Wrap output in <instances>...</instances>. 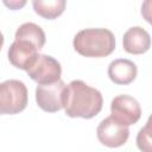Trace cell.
Listing matches in <instances>:
<instances>
[{"label": "cell", "mask_w": 152, "mask_h": 152, "mask_svg": "<svg viewBox=\"0 0 152 152\" xmlns=\"http://www.w3.org/2000/svg\"><path fill=\"white\" fill-rule=\"evenodd\" d=\"M103 104L101 93L81 80H74L66 86L65 114L70 118L91 119L96 116Z\"/></svg>", "instance_id": "cell-1"}, {"label": "cell", "mask_w": 152, "mask_h": 152, "mask_svg": "<svg viewBox=\"0 0 152 152\" xmlns=\"http://www.w3.org/2000/svg\"><path fill=\"white\" fill-rule=\"evenodd\" d=\"M74 49L84 57H106L115 49V36L108 28H84L76 33Z\"/></svg>", "instance_id": "cell-2"}, {"label": "cell", "mask_w": 152, "mask_h": 152, "mask_svg": "<svg viewBox=\"0 0 152 152\" xmlns=\"http://www.w3.org/2000/svg\"><path fill=\"white\" fill-rule=\"evenodd\" d=\"M27 88L19 80H7L0 83V115L18 114L27 106Z\"/></svg>", "instance_id": "cell-3"}, {"label": "cell", "mask_w": 152, "mask_h": 152, "mask_svg": "<svg viewBox=\"0 0 152 152\" xmlns=\"http://www.w3.org/2000/svg\"><path fill=\"white\" fill-rule=\"evenodd\" d=\"M66 99V84L59 80L51 84L37 86L36 101L40 109L48 113H56L64 108Z\"/></svg>", "instance_id": "cell-4"}, {"label": "cell", "mask_w": 152, "mask_h": 152, "mask_svg": "<svg viewBox=\"0 0 152 152\" xmlns=\"http://www.w3.org/2000/svg\"><path fill=\"white\" fill-rule=\"evenodd\" d=\"M26 72L34 82L38 83V86L51 84L61 80L62 66L53 57L48 55H38Z\"/></svg>", "instance_id": "cell-5"}, {"label": "cell", "mask_w": 152, "mask_h": 152, "mask_svg": "<svg viewBox=\"0 0 152 152\" xmlns=\"http://www.w3.org/2000/svg\"><path fill=\"white\" fill-rule=\"evenodd\" d=\"M110 113V116L116 122L128 127L138 122L141 116V108L134 97L129 95H118L112 100Z\"/></svg>", "instance_id": "cell-6"}, {"label": "cell", "mask_w": 152, "mask_h": 152, "mask_svg": "<svg viewBox=\"0 0 152 152\" xmlns=\"http://www.w3.org/2000/svg\"><path fill=\"white\" fill-rule=\"evenodd\" d=\"M96 135L102 145L115 148L126 144L129 137V129L127 126L116 122L112 116H108L99 124Z\"/></svg>", "instance_id": "cell-7"}, {"label": "cell", "mask_w": 152, "mask_h": 152, "mask_svg": "<svg viewBox=\"0 0 152 152\" xmlns=\"http://www.w3.org/2000/svg\"><path fill=\"white\" fill-rule=\"evenodd\" d=\"M14 38L15 39L11 44L7 52L8 59L13 66L26 71L39 55L38 53L39 49L34 43L25 38H20V37H14Z\"/></svg>", "instance_id": "cell-8"}, {"label": "cell", "mask_w": 152, "mask_h": 152, "mask_svg": "<svg viewBox=\"0 0 152 152\" xmlns=\"http://www.w3.org/2000/svg\"><path fill=\"white\" fill-rule=\"evenodd\" d=\"M122 46L126 52L132 55L145 53L151 46L150 33L140 26H133L124 33Z\"/></svg>", "instance_id": "cell-9"}, {"label": "cell", "mask_w": 152, "mask_h": 152, "mask_svg": "<svg viewBox=\"0 0 152 152\" xmlns=\"http://www.w3.org/2000/svg\"><path fill=\"white\" fill-rule=\"evenodd\" d=\"M108 77L112 82L119 86H126L132 83L138 74L135 63L126 58H118L108 65Z\"/></svg>", "instance_id": "cell-10"}, {"label": "cell", "mask_w": 152, "mask_h": 152, "mask_svg": "<svg viewBox=\"0 0 152 152\" xmlns=\"http://www.w3.org/2000/svg\"><path fill=\"white\" fill-rule=\"evenodd\" d=\"M34 12L45 19H55L59 17L66 6L65 0H33Z\"/></svg>", "instance_id": "cell-11"}, {"label": "cell", "mask_w": 152, "mask_h": 152, "mask_svg": "<svg viewBox=\"0 0 152 152\" xmlns=\"http://www.w3.org/2000/svg\"><path fill=\"white\" fill-rule=\"evenodd\" d=\"M15 37L25 38L34 43L39 50L43 49L45 40H46L43 28L34 23H24L23 25H20L15 31Z\"/></svg>", "instance_id": "cell-12"}, {"label": "cell", "mask_w": 152, "mask_h": 152, "mask_svg": "<svg viewBox=\"0 0 152 152\" xmlns=\"http://www.w3.org/2000/svg\"><path fill=\"white\" fill-rule=\"evenodd\" d=\"M137 146L141 152H152L151 146V122L147 120L146 125L139 131L137 135Z\"/></svg>", "instance_id": "cell-13"}, {"label": "cell", "mask_w": 152, "mask_h": 152, "mask_svg": "<svg viewBox=\"0 0 152 152\" xmlns=\"http://www.w3.org/2000/svg\"><path fill=\"white\" fill-rule=\"evenodd\" d=\"M4 4H5L7 7H10L11 10H19L20 7H23V6L26 4V1H10V2L5 1Z\"/></svg>", "instance_id": "cell-14"}, {"label": "cell", "mask_w": 152, "mask_h": 152, "mask_svg": "<svg viewBox=\"0 0 152 152\" xmlns=\"http://www.w3.org/2000/svg\"><path fill=\"white\" fill-rule=\"evenodd\" d=\"M2 45H4V36H2V33L0 32V50H1Z\"/></svg>", "instance_id": "cell-15"}]
</instances>
